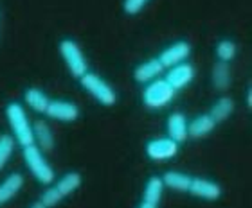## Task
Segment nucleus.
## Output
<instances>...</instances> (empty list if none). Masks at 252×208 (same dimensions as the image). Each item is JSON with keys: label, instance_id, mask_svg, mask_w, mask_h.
Returning a JSON list of instances; mask_svg holds the SVG:
<instances>
[{"label": "nucleus", "instance_id": "1", "mask_svg": "<svg viewBox=\"0 0 252 208\" xmlns=\"http://www.w3.org/2000/svg\"><path fill=\"white\" fill-rule=\"evenodd\" d=\"M5 119H7V124L13 131V138L18 146L27 147L34 144L32 124L29 122V117L20 103H9L5 106Z\"/></svg>", "mask_w": 252, "mask_h": 208}, {"label": "nucleus", "instance_id": "2", "mask_svg": "<svg viewBox=\"0 0 252 208\" xmlns=\"http://www.w3.org/2000/svg\"><path fill=\"white\" fill-rule=\"evenodd\" d=\"M24 160H26L27 169L31 171V174L34 176V180H36L38 183L47 185V187L49 185H53L54 178H56L54 169L51 167V163L45 160L43 153L40 151L34 144L24 147Z\"/></svg>", "mask_w": 252, "mask_h": 208}, {"label": "nucleus", "instance_id": "3", "mask_svg": "<svg viewBox=\"0 0 252 208\" xmlns=\"http://www.w3.org/2000/svg\"><path fill=\"white\" fill-rule=\"evenodd\" d=\"M79 84L81 88L89 95H92L95 101L103 106H114L117 103V94L116 90L112 88L110 84L106 83L105 79L97 76L94 72H87L79 78Z\"/></svg>", "mask_w": 252, "mask_h": 208}, {"label": "nucleus", "instance_id": "4", "mask_svg": "<svg viewBox=\"0 0 252 208\" xmlns=\"http://www.w3.org/2000/svg\"><path fill=\"white\" fill-rule=\"evenodd\" d=\"M58 51H60L62 59L65 61V65H67L68 72L72 74L74 78L79 79L83 74L89 72V61H87V57H85L83 51H81V47L78 45V42H74L70 38H65V40L60 42Z\"/></svg>", "mask_w": 252, "mask_h": 208}, {"label": "nucleus", "instance_id": "5", "mask_svg": "<svg viewBox=\"0 0 252 208\" xmlns=\"http://www.w3.org/2000/svg\"><path fill=\"white\" fill-rule=\"evenodd\" d=\"M177 90L166 83V79H155L142 92V103L152 109H160L173 101Z\"/></svg>", "mask_w": 252, "mask_h": 208}, {"label": "nucleus", "instance_id": "6", "mask_svg": "<svg viewBox=\"0 0 252 208\" xmlns=\"http://www.w3.org/2000/svg\"><path fill=\"white\" fill-rule=\"evenodd\" d=\"M45 115L58 122H76L79 119V108L72 101L51 99L47 109H45Z\"/></svg>", "mask_w": 252, "mask_h": 208}, {"label": "nucleus", "instance_id": "7", "mask_svg": "<svg viewBox=\"0 0 252 208\" xmlns=\"http://www.w3.org/2000/svg\"><path fill=\"white\" fill-rule=\"evenodd\" d=\"M146 156L153 161H162L173 158L177 153H179V144L173 142L171 138H155V140H150L146 144Z\"/></svg>", "mask_w": 252, "mask_h": 208}, {"label": "nucleus", "instance_id": "8", "mask_svg": "<svg viewBox=\"0 0 252 208\" xmlns=\"http://www.w3.org/2000/svg\"><path fill=\"white\" fill-rule=\"evenodd\" d=\"M189 54H191V45H189L188 42H175V43H171L169 47L164 49V51L158 54L157 59L164 67V70H166V68H171V67H175V65L184 63L189 57Z\"/></svg>", "mask_w": 252, "mask_h": 208}, {"label": "nucleus", "instance_id": "9", "mask_svg": "<svg viewBox=\"0 0 252 208\" xmlns=\"http://www.w3.org/2000/svg\"><path fill=\"white\" fill-rule=\"evenodd\" d=\"M188 194L205 201H216L221 196V187L216 182H211L205 178H191Z\"/></svg>", "mask_w": 252, "mask_h": 208}, {"label": "nucleus", "instance_id": "10", "mask_svg": "<svg viewBox=\"0 0 252 208\" xmlns=\"http://www.w3.org/2000/svg\"><path fill=\"white\" fill-rule=\"evenodd\" d=\"M164 79L173 90H182L194 79V67L186 61L180 63V65H175V67L168 68V74Z\"/></svg>", "mask_w": 252, "mask_h": 208}, {"label": "nucleus", "instance_id": "11", "mask_svg": "<svg viewBox=\"0 0 252 208\" xmlns=\"http://www.w3.org/2000/svg\"><path fill=\"white\" fill-rule=\"evenodd\" d=\"M164 185L162 180L158 176H152L146 182V187H144V192H142V201L139 205V208H158L160 205V199H162L164 194Z\"/></svg>", "mask_w": 252, "mask_h": 208}, {"label": "nucleus", "instance_id": "12", "mask_svg": "<svg viewBox=\"0 0 252 208\" xmlns=\"http://www.w3.org/2000/svg\"><path fill=\"white\" fill-rule=\"evenodd\" d=\"M32 138H34V146H36L42 153L53 151L54 135H53L51 126H49L45 120L40 119L32 124Z\"/></svg>", "mask_w": 252, "mask_h": 208}, {"label": "nucleus", "instance_id": "13", "mask_svg": "<svg viewBox=\"0 0 252 208\" xmlns=\"http://www.w3.org/2000/svg\"><path fill=\"white\" fill-rule=\"evenodd\" d=\"M166 131H168V138H171L177 144H182L189 138L188 136V120L182 113L175 111L169 115L168 122H166Z\"/></svg>", "mask_w": 252, "mask_h": 208}, {"label": "nucleus", "instance_id": "14", "mask_svg": "<svg viewBox=\"0 0 252 208\" xmlns=\"http://www.w3.org/2000/svg\"><path fill=\"white\" fill-rule=\"evenodd\" d=\"M164 72V67L160 65L157 57H153V59H148V61L141 63L139 67H135L133 70V79H135L137 83H152L155 79H158V76Z\"/></svg>", "mask_w": 252, "mask_h": 208}, {"label": "nucleus", "instance_id": "15", "mask_svg": "<svg viewBox=\"0 0 252 208\" xmlns=\"http://www.w3.org/2000/svg\"><path fill=\"white\" fill-rule=\"evenodd\" d=\"M24 183H26V180H24L20 172H13V174L5 178L4 182L0 183V205L7 203V201L15 198L16 194L24 188Z\"/></svg>", "mask_w": 252, "mask_h": 208}, {"label": "nucleus", "instance_id": "16", "mask_svg": "<svg viewBox=\"0 0 252 208\" xmlns=\"http://www.w3.org/2000/svg\"><path fill=\"white\" fill-rule=\"evenodd\" d=\"M215 128V120L211 119L209 113L198 115L196 119L188 122V136H191V138H205L207 135L213 133Z\"/></svg>", "mask_w": 252, "mask_h": 208}, {"label": "nucleus", "instance_id": "17", "mask_svg": "<svg viewBox=\"0 0 252 208\" xmlns=\"http://www.w3.org/2000/svg\"><path fill=\"white\" fill-rule=\"evenodd\" d=\"M211 81H213V86L216 90H227L231 86V81H232V72H231V67H229V63H223V61H216L213 65V70H211Z\"/></svg>", "mask_w": 252, "mask_h": 208}, {"label": "nucleus", "instance_id": "18", "mask_svg": "<svg viewBox=\"0 0 252 208\" xmlns=\"http://www.w3.org/2000/svg\"><path fill=\"white\" fill-rule=\"evenodd\" d=\"M160 180H162L164 187H168L169 190H175V192H188L189 185H191V176L179 171H168Z\"/></svg>", "mask_w": 252, "mask_h": 208}, {"label": "nucleus", "instance_id": "19", "mask_svg": "<svg viewBox=\"0 0 252 208\" xmlns=\"http://www.w3.org/2000/svg\"><path fill=\"white\" fill-rule=\"evenodd\" d=\"M234 108H236V104L231 97H220V99L216 101L213 104V108H211V119L215 120V124H221V122H225L227 119H231V115L234 113Z\"/></svg>", "mask_w": 252, "mask_h": 208}, {"label": "nucleus", "instance_id": "20", "mask_svg": "<svg viewBox=\"0 0 252 208\" xmlns=\"http://www.w3.org/2000/svg\"><path fill=\"white\" fill-rule=\"evenodd\" d=\"M81 183H83V176L76 171H70V172H67L65 176L60 178L54 187H56V190L62 194V198L65 199L67 196L76 192V190L81 187Z\"/></svg>", "mask_w": 252, "mask_h": 208}, {"label": "nucleus", "instance_id": "21", "mask_svg": "<svg viewBox=\"0 0 252 208\" xmlns=\"http://www.w3.org/2000/svg\"><path fill=\"white\" fill-rule=\"evenodd\" d=\"M24 101H26V104L29 106L31 109H34L36 113H43L45 115V109H47L49 103H51V99H49V95L43 92V90L40 88H27L26 94H24Z\"/></svg>", "mask_w": 252, "mask_h": 208}, {"label": "nucleus", "instance_id": "22", "mask_svg": "<svg viewBox=\"0 0 252 208\" xmlns=\"http://www.w3.org/2000/svg\"><path fill=\"white\" fill-rule=\"evenodd\" d=\"M215 52H216V57H218L220 61L229 63V61H232V59L236 57L238 47H236V43L232 42V40H221V42L216 43Z\"/></svg>", "mask_w": 252, "mask_h": 208}, {"label": "nucleus", "instance_id": "23", "mask_svg": "<svg viewBox=\"0 0 252 208\" xmlns=\"http://www.w3.org/2000/svg\"><path fill=\"white\" fill-rule=\"evenodd\" d=\"M15 138L9 135V133H2L0 135V171L7 165L11 155L15 151Z\"/></svg>", "mask_w": 252, "mask_h": 208}, {"label": "nucleus", "instance_id": "24", "mask_svg": "<svg viewBox=\"0 0 252 208\" xmlns=\"http://www.w3.org/2000/svg\"><path fill=\"white\" fill-rule=\"evenodd\" d=\"M62 201H63L62 194L56 190V187H49L47 190L42 194V198H40V203L45 208H54L56 205L62 203Z\"/></svg>", "mask_w": 252, "mask_h": 208}, {"label": "nucleus", "instance_id": "25", "mask_svg": "<svg viewBox=\"0 0 252 208\" xmlns=\"http://www.w3.org/2000/svg\"><path fill=\"white\" fill-rule=\"evenodd\" d=\"M150 2V0H125L123 2V9H125L126 15H139L144 7H146V4Z\"/></svg>", "mask_w": 252, "mask_h": 208}, {"label": "nucleus", "instance_id": "26", "mask_svg": "<svg viewBox=\"0 0 252 208\" xmlns=\"http://www.w3.org/2000/svg\"><path fill=\"white\" fill-rule=\"evenodd\" d=\"M247 106H249V108L252 106V92H251V88L247 90Z\"/></svg>", "mask_w": 252, "mask_h": 208}, {"label": "nucleus", "instance_id": "27", "mask_svg": "<svg viewBox=\"0 0 252 208\" xmlns=\"http://www.w3.org/2000/svg\"><path fill=\"white\" fill-rule=\"evenodd\" d=\"M29 208H45V207H43V205L40 203V201H36V203H32V205H31V207H29Z\"/></svg>", "mask_w": 252, "mask_h": 208}]
</instances>
